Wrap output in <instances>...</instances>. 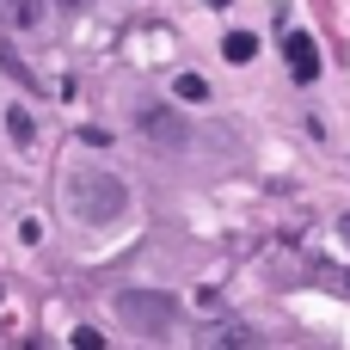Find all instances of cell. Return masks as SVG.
<instances>
[{
    "mask_svg": "<svg viewBox=\"0 0 350 350\" xmlns=\"http://www.w3.org/2000/svg\"><path fill=\"white\" fill-rule=\"evenodd\" d=\"M105 345V332H92V326H80V332H74V350H98Z\"/></svg>",
    "mask_w": 350,
    "mask_h": 350,
    "instance_id": "obj_11",
    "label": "cell"
},
{
    "mask_svg": "<svg viewBox=\"0 0 350 350\" xmlns=\"http://www.w3.org/2000/svg\"><path fill=\"white\" fill-rule=\"evenodd\" d=\"M172 92H178L185 105H203V98H209V80H203V74H178V80H172Z\"/></svg>",
    "mask_w": 350,
    "mask_h": 350,
    "instance_id": "obj_9",
    "label": "cell"
},
{
    "mask_svg": "<svg viewBox=\"0 0 350 350\" xmlns=\"http://www.w3.org/2000/svg\"><path fill=\"white\" fill-rule=\"evenodd\" d=\"M332 289H345V295H350V271H332Z\"/></svg>",
    "mask_w": 350,
    "mask_h": 350,
    "instance_id": "obj_12",
    "label": "cell"
},
{
    "mask_svg": "<svg viewBox=\"0 0 350 350\" xmlns=\"http://www.w3.org/2000/svg\"><path fill=\"white\" fill-rule=\"evenodd\" d=\"M221 55H228V62H252V55H258V37H252V31H228V37H221Z\"/></svg>",
    "mask_w": 350,
    "mask_h": 350,
    "instance_id": "obj_8",
    "label": "cell"
},
{
    "mask_svg": "<svg viewBox=\"0 0 350 350\" xmlns=\"http://www.w3.org/2000/svg\"><path fill=\"white\" fill-rule=\"evenodd\" d=\"M209 345H258V332H246V326H221V332H209Z\"/></svg>",
    "mask_w": 350,
    "mask_h": 350,
    "instance_id": "obj_10",
    "label": "cell"
},
{
    "mask_svg": "<svg viewBox=\"0 0 350 350\" xmlns=\"http://www.w3.org/2000/svg\"><path fill=\"white\" fill-rule=\"evenodd\" d=\"M68 209H74L86 228H105V221H117V215L129 209V191H123L117 172H74V178H68Z\"/></svg>",
    "mask_w": 350,
    "mask_h": 350,
    "instance_id": "obj_1",
    "label": "cell"
},
{
    "mask_svg": "<svg viewBox=\"0 0 350 350\" xmlns=\"http://www.w3.org/2000/svg\"><path fill=\"white\" fill-rule=\"evenodd\" d=\"M0 301H6V283H0Z\"/></svg>",
    "mask_w": 350,
    "mask_h": 350,
    "instance_id": "obj_16",
    "label": "cell"
},
{
    "mask_svg": "<svg viewBox=\"0 0 350 350\" xmlns=\"http://www.w3.org/2000/svg\"><path fill=\"white\" fill-rule=\"evenodd\" d=\"M283 62H289L295 86H314V80H320V49H314L308 31H283Z\"/></svg>",
    "mask_w": 350,
    "mask_h": 350,
    "instance_id": "obj_3",
    "label": "cell"
},
{
    "mask_svg": "<svg viewBox=\"0 0 350 350\" xmlns=\"http://www.w3.org/2000/svg\"><path fill=\"white\" fill-rule=\"evenodd\" d=\"M43 18H49V0H0V31L12 37H43Z\"/></svg>",
    "mask_w": 350,
    "mask_h": 350,
    "instance_id": "obj_4",
    "label": "cell"
},
{
    "mask_svg": "<svg viewBox=\"0 0 350 350\" xmlns=\"http://www.w3.org/2000/svg\"><path fill=\"white\" fill-rule=\"evenodd\" d=\"M62 6H86V0H62Z\"/></svg>",
    "mask_w": 350,
    "mask_h": 350,
    "instance_id": "obj_14",
    "label": "cell"
},
{
    "mask_svg": "<svg viewBox=\"0 0 350 350\" xmlns=\"http://www.w3.org/2000/svg\"><path fill=\"white\" fill-rule=\"evenodd\" d=\"M332 228H338V240H345V246H350V215H338V221H332Z\"/></svg>",
    "mask_w": 350,
    "mask_h": 350,
    "instance_id": "obj_13",
    "label": "cell"
},
{
    "mask_svg": "<svg viewBox=\"0 0 350 350\" xmlns=\"http://www.w3.org/2000/svg\"><path fill=\"white\" fill-rule=\"evenodd\" d=\"M117 320L135 326L142 338H166L178 326V301L172 295H154V289H123L117 295Z\"/></svg>",
    "mask_w": 350,
    "mask_h": 350,
    "instance_id": "obj_2",
    "label": "cell"
},
{
    "mask_svg": "<svg viewBox=\"0 0 350 350\" xmlns=\"http://www.w3.org/2000/svg\"><path fill=\"white\" fill-rule=\"evenodd\" d=\"M135 117H142V129H148V135H154L160 148H178V142H185V123H178V117L166 111V105H142Z\"/></svg>",
    "mask_w": 350,
    "mask_h": 350,
    "instance_id": "obj_5",
    "label": "cell"
},
{
    "mask_svg": "<svg viewBox=\"0 0 350 350\" xmlns=\"http://www.w3.org/2000/svg\"><path fill=\"white\" fill-rule=\"evenodd\" d=\"M123 49H129L135 62H160V55H172V31H166V25H154V37H148V43H142V37H129Z\"/></svg>",
    "mask_w": 350,
    "mask_h": 350,
    "instance_id": "obj_6",
    "label": "cell"
},
{
    "mask_svg": "<svg viewBox=\"0 0 350 350\" xmlns=\"http://www.w3.org/2000/svg\"><path fill=\"white\" fill-rule=\"evenodd\" d=\"M6 135H12V148H31V142H37V123H31V111H25V105H12V111H6Z\"/></svg>",
    "mask_w": 350,
    "mask_h": 350,
    "instance_id": "obj_7",
    "label": "cell"
},
{
    "mask_svg": "<svg viewBox=\"0 0 350 350\" xmlns=\"http://www.w3.org/2000/svg\"><path fill=\"white\" fill-rule=\"evenodd\" d=\"M209 6H228V0H209Z\"/></svg>",
    "mask_w": 350,
    "mask_h": 350,
    "instance_id": "obj_15",
    "label": "cell"
}]
</instances>
